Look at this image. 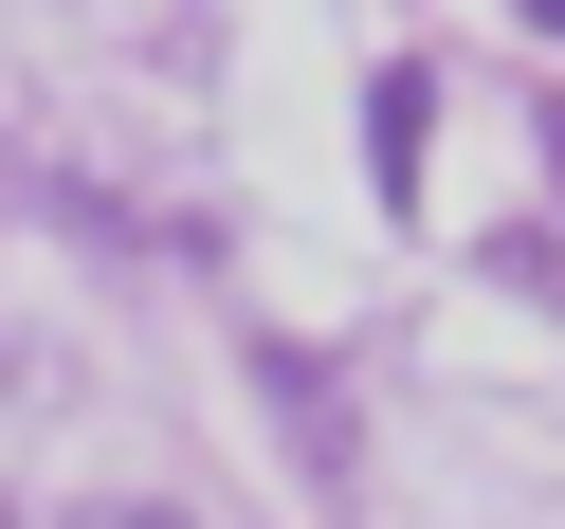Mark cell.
<instances>
[{
	"mask_svg": "<svg viewBox=\"0 0 565 529\" xmlns=\"http://www.w3.org/2000/svg\"><path fill=\"white\" fill-rule=\"evenodd\" d=\"M529 19H547V38H565V0H529Z\"/></svg>",
	"mask_w": 565,
	"mask_h": 529,
	"instance_id": "obj_4",
	"label": "cell"
},
{
	"mask_svg": "<svg viewBox=\"0 0 565 529\" xmlns=\"http://www.w3.org/2000/svg\"><path fill=\"white\" fill-rule=\"evenodd\" d=\"M419 147H438V92L383 74V92H365V165H383V201H419Z\"/></svg>",
	"mask_w": 565,
	"mask_h": 529,
	"instance_id": "obj_1",
	"label": "cell"
},
{
	"mask_svg": "<svg viewBox=\"0 0 565 529\" xmlns=\"http://www.w3.org/2000/svg\"><path fill=\"white\" fill-rule=\"evenodd\" d=\"M110 529H183V511H110Z\"/></svg>",
	"mask_w": 565,
	"mask_h": 529,
	"instance_id": "obj_3",
	"label": "cell"
},
{
	"mask_svg": "<svg viewBox=\"0 0 565 529\" xmlns=\"http://www.w3.org/2000/svg\"><path fill=\"white\" fill-rule=\"evenodd\" d=\"M492 274L511 293H565V237H492Z\"/></svg>",
	"mask_w": 565,
	"mask_h": 529,
	"instance_id": "obj_2",
	"label": "cell"
},
{
	"mask_svg": "<svg viewBox=\"0 0 565 529\" xmlns=\"http://www.w3.org/2000/svg\"><path fill=\"white\" fill-rule=\"evenodd\" d=\"M547 165H565V110H547Z\"/></svg>",
	"mask_w": 565,
	"mask_h": 529,
	"instance_id": "obj_5",
	"label": "cell"
}]
</instances>
